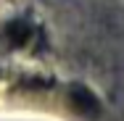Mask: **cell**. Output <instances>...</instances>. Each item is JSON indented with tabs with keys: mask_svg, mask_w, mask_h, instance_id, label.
<instances>
[{
	"mask_svg": "<svg viewBox=\"0 0 124 121\" xmlns=\"http://www.w3.org/2000/svg\"><path fill=\"white\" fill-rule=\"evenodd\" d=\"M8 32H11V37H13L16 42H24L26 34H29V26H26V24H13Z\"/></svg>",
	"mask_w": 124,
	"mask_h": 121,
	"instance_id": "6da1fadb",
	"label": "cell"
}]
</instances>
